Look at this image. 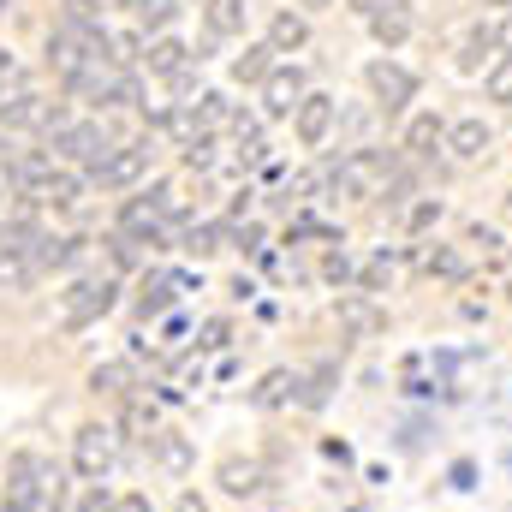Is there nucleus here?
<instances>
[{"label":"nucleus","instance_id":"1","mask_svg":"<svg viewBox=\"0 0 512 512\" xmlns=\"http://www.w3.org/2000/svg\"><path fill=\"white\" fill-rule=\"evenodd\" d=\"M66 477L42 453H12L6 459V512H60Z\"/></svg>","mask_w":512,"mask_h":512},{"label":"nucleus","instance_id":"2","mask_svg":"<svg viewBox=\"0 0 512 512\" xmlns=\"http://www.w3.org/2000/svg\"><path fill=\"white\" fill-rule=\"evenodd\" d=\"M72 465H78V477L102 483V477L120 465V429H114V423H84V429L72 435Z\"/></svg>","mask_w":512,"mask_h":512},{"label":"nucleus","instance_id":"3","mask_svg":"<svg viewBox=\"0 0 512 512\" xmlns=\"http://www.w3.org/2000/svg\"><path fill=\"white\" fill-rule=\"evenodd\" d=\"M387 173H393V155H387V149H352L328 179H334L340 197H376L387 185Z\"/></svg>","mask_w":512,"mask_h":512},{"label":"nucleus","instance_id":"4","mask_svg":"<svg viewBox=\"0 0 512 512\" xmlns=\"http://www.w3.org/2000/svg\"><path fill=\"white\" fill-rule=\"evenodd\" d=\"M54 155H66V161H78V167H90V179L114 161V137L96 126V120H72L66 131H54Z\"/></svg>","mask_w":512,"mask_h":512},{"label":"nucleus","instance_id":"5","mask_svg":"<svg viewBox=\"0 0 512 512\" xmlns=\"http://www.w3.org/2000/svg\"><path fill=\"white\" fill-rule=\"evenodd\" d=\"M167 215H173V191H167V185H149V191L126 197L120 233H126V239H143V245H161V221H167Z\"/></svg>","mask_w":512,"mask_h":512},{"label":"nucleus","instance_id":"6","mask_svg":"<svg viewBox=\"0 0 512 512\" xmlns=\"http://www.w3.org/2000/svg\"><path fill=\"white\" fill-rule=\"evenodd\" d=\"M114 280H78L72 292H66V328H90L96 316H108L114 310Z\"/></svg>","mask_w":512,"mask_h":512},{"label":"nucleus","instance_id":"7","mask_svg":"<svg viewBox=\"0 0 512 512\" xmlns=\"http://www.w3.org/2000/svg\"><path fill=\"white\" fill-rule=\"evenodd\" d=\"M334 120H340V102H334V96H304V102H298V114H292L298 143H304V149H322V143H328V131H334Z\"/></svg>","mask_w":512,"mask_h":512},{"label":"nucleus","instance_id":"8","mask_svg":"<svg viewBox=\"0 0 512 512\" xmlns=\"http://www.w3.org/2000/svg\"><path fill=\"white\" fill-rule=\"evenodd\" d=\"M364 78H370V96L382 102L387 114H399V108H405V102L417 96V78H411L405 66H393V60H376V66H370Z\"/></svg>","mask_w":512,"mask_h":512},{"label":"nucleus","instance_id":"9","mask_svg":"<svg viewBox=\"0 0 512 512\" xmlns=\"http://www.w3.org/2000/svg\"><path fill=\"white\" fill-rule=\"evenodd\" d=\"M304 96H310V90H304V72H298V66H274L268 84H262V108H268V114H298Z\"/></svg>","mask_w":512,"mask_h":512},{"label":"nucleus","instance_id":"10","mask_svg":"<svg viewBox=\"0 0 512 512\" xmlns=\"http://www.w3.org/2000/svg\"><path fill=\"white\" fill-rule=\"evenodd\" d=\"M78 191H84V179L54 167V173H42V179L24 191V203H30V209H72V203H78Z\"/></svg>","mask_w":512,"mask_h":512},{"label":"nucleus","instance_id":"11","mask_svg":"<svg viewBox=\"0 0 512 512\" xmlns=\"http://www.w3.org/2000/svg\"><path fill=\"white\" fill-rule=\"evenodd\" d=\"M48 102L36 96V90H24V84H12V90H0V126H48Z\"/></svg>","mask_w":512,"mask_h":512},{"label":"nucleus","instance_id":"12","mask_svg":"<svg viewBox=\"0 0 512 512\" xmlns=\"http://www.w3.org/2000/svg\"><path fill=\"white\" fill-rule=\"evenodd\" d=\"M143 167H149V137L143 143H126V149H114V161L96 173V185H108V191H126L143 179Z\"/></svg>","mask_w":512,"mask_h":512},{"label":"nucleus","instance_id":"13","mask_svg":"<svg viewBox=\"0 0 512 512\" xmlns=\"http://www.w3.org/2000/svg\"><path fill=\"white\" fill-rule=\"evenodd\" d=\"M143 66H149L155 78H179V72L191 66V48H185L179 36H155V42H143Z\"/></svg>","mask_w":512,"mask_h":512},{"label":"nucleus","instance_id":"14","mask_svg":"<svg viewBox=\"0 0 512 512\" xmlns=\"http://www.w3.org/2000/svg\"><path fill=\"white\" fill-rule=\"evenodd\" d=\"M435 149H447V120H441V114H411V126H405V155L429 161Z\"/></svg>","mask_w":512,"mask_h":512},{"label":"nucleus","instance_id":"15","mask_svg":"<svg viewBox=\"0 0 512 512\" xmlns=\"http://www.w3.org/2000/svg\"><path fill=\"white\" fill-rule=\"evenodd\" d=\"M489 143H495V131L483 126V120H459V126H447V155H453V161H483Z\"/></svg>","mask_w":512,"mask_h":512},{"label":"nucleus","instance_id":"16","mask_svg":"<svg viewBox=\"0 0 512 512\" xmlns=\"http://www.w3.org/2000/svg\"><path fill=\"white\" fill-rule=\"evenodd\" d=\"M370 36H376L382 48H399V42L411 36V12H405L399 0H387L382 12H370Z\"/></svg>","mask_w":512,"mask_h":512},{"label":"nucleus","instance_id":"17","mask_svg":"<svg viewBox=\"0 0 512 512\" xmlns=\"http://www.w3.org/2000/svg\"><path fill=\"white\" fill-rule=\"evenodd\" d=\"M310 42V24L298 18V12H274L268 18V48L274 54H292V48H304Z\"/></svg>","mask_w":512,"mask_h":512},{"label":"nucleus","instance_id":"18","mask_svg":"<svg viewBox=\"0 0 512 512\" xmlns=\"http://www.w3.org/2000/svg\"><path fill=\"white\" fill-rule=\"evenodd\" d=\"M245 0H209L203 6V24H209V36H245Z\"/></svg>","mask_w":512,"mask_h":512},{"label":"nucleus","instance_id":"19","mask_svg":"<svg viewBox=\"0 0 512 512\" xmlns=\"http://www.w3.org/2000/svg\"><path fill=\"white\" fill-rule=\"evenodd\" d=\"M292 393H298V376H292V370H268V376H262V382L251 387V405L274 411V405H286Z\"/></svg>","mask_w":512,"mask_h":512},{"label":"nucleus","instance_id":"20","mask_svg":"<svg viewBox=\"0 0 512 512\" xmlns=\"http://www.w3.org/2000/svg\"><path fill=\"white\" fill-rule=\"evenodd\" d=\"M120 429H126L131 441H155V435H161V417H155V405H149V399H126Z\"/></svg>","mask_w":512,"mask_h":512},{"label":"nucleus","instance_id":"21","mask_svg":"<svg viewBox=\"0 0 512 512\" xmlns=\"http://www.w3.org/2000/svg\"><path fill=\"white\" fill-rule=\"evenodd\" d=\"M268 72H274V48H268V42H256V48H245V54L233 60V78H239V84H268Z\"/></svg>","mask_w":512,"mask_h":512},{"label":"nucleus","instance_id":"22","mask_svg":"<svg viewBox=\"0 0 512 512\" xmlns=\"http://www.w3.org/2000/svg\"><path fill=\"white\" fill-rule=\"evenodd\" d=\"M489 48H501V36H495V24H477V30L465 36V48H459V72H477Z\"/></svg>","mask_w":512,"mask_h":512},{"label":"nucleus","instance_id":"23","mask_svg":"<svg viewBox=\"0 0 512 512\" xmlns=\"http://www.w3.org/2000/svg\"><path fill=\"white\" fill-rule=\"evenodd\" d=\"M334 382H340V364H316V370H310V382H298V387H304L298 399H304L310 411H322V405H328V393H334Z\"/></svg>","mask_w":512,"mask_h":512},{"label":"nucleus","instance_id":"24","mask_svg":"<svg viewBox=\"0 0 512 512\" xmlns=\"http://www.w3.org/2000/svg\"><path fill=\"white\" fill-rule=\"evenodd\" d=\"M483 96H489V102H512V54H501V60L483 72Z\"/></svg>","mask_w":512,"mask_h":512},{"label":"nucleus","instance_id":"25","mask_svg":"<svg viewBox=\"0 0 512 512\" xmlns=\"http://www.w3.org/2000/svg\"><path fill=\"white\" fill-rule=\"evenodd\" d=\"M173 298H179V280H149V286H143V298H137V310H143V316H161Z\"/></svg>","mask_w":512,"mask_h":512},{"label":"nucleus","instance_id":"26","mask_svg":"<svg viewBox=\"0 0 512 512\" xmlns=\"http://www.w3.org/2000/svg\"><path fill=\"white\" fill-rule=\"evenodd\" d=\"M340 322H346L352 334H376V328H382V316H376L364 298H346V304H340Z\"/></svg>","mask_w":512,"mask_h":512},{"label":"nucleus","instance_id":"27","mask_svg":"<svg viewBox=\"0 0 512 512\" xmlns=\"http://www.w3.org/2000/svg\"><path fill=\"white\" fill-rule=\"evenodd\" d=\"M221 483H227L233 495H256L262 471H256V465H239V459H227V465H221Z\"/></svg>","mask_w":512,"mask_h":512},{"label":"nucleus","instance_id":"28","mask_svg":"<svg viewBox=\"0 0 512 512\" xmlns=\"http://www.w3.org/2000/svg\"><path fill=\"white\" fill-rule=\"evenodd\" d=\"M173 12H179V0H143L137 6V24L143 30H161V24H173Z\"/></svg>","mask_w":512,"mask_h":512},{"label":"nucleus","instance_id":"29","mask_svg":"<svg viewBox=\"0 0 512 512\" xmlns=\"http://www.w3.org/2000/svg\"><path fill=\"white\" fill-rule=\"evenodd\" d=\"M197 120H203L209 131H215V126H233V108H227V96H215V90H209V96L197 102Z\"/></svg>","mask_w":512,"mask_h":512},{"label":"nucleus","instance_id":"30","mask_svg":"<svg viewBox=\"0 0 512 512\" xmlns=\"http://www.w3.org/2000/svg\"><path fill=\"white\" fill-rule=\"evenodd\" d=\"M155 447H161V465H167V471H185V465H191V447H185L179 435H155Z\"/></svg>","mask_w":512,"mask_h":512},{"label":"nucleus","instance_id":"31","mask_svg":"<svg viewBox=\"0 0 512 512\" xmlns=\"http://www.w3.org/2000/svg\"><path fill=\"white\" fill-rule=\"evenodd\" d=\"M90 387H96V393H120V387H126V364H96V370H90Z\"/></svg>","mask_w":512,"mask_h":512},{"label":"nucleus","instance_id":"32","mask_svg":"<svg viewBox=\"0 0 512 512\" xmlns=\"http://www.w3.org/2000/svg\"><path fill=\"white\" fill-rule=\"evenodd\" d=\"M423 268H429V274H447V280H459V268H465V262H459L453 251H429V256H423Z\"/></svg>","mask_w":512,"mask_h":512},{"label":"nucleus","instance_id":"33","mask_svg":"<svg viewBox=\"0 0 512 512\" xmlns=\"http://www.w3.org/2000/svg\"><path fill=\"white\" fill-rule=\"evenodd\" d=\"M215 239H221L215 227H191V233H185V251H191V256H209V251H215Z\"/></svg>","mask_w":512,"mask_h":512},{"label":"nucleus","instance_id":"34","mask_svg":"<svg viewBox=\"0 0 512 512\" xmlns=\"http://www.w3.org/2000/svg\"><path fill=\"white\" fill-rule=\"evenodd\" d=\"M78 512H120V501H114V495H108V489L96 483V489H90V495L78 501Z\"/></svg>","mask_w":512,"mask_h":512},{"label":"nucleus","instance_id":"35","mask_svg":"<svg viewBox=\"0 0 512 512\" xmlns=\"http://www.w3.org/2000/svg\"><path fill=\"white\" fill-rule=\"evenodd\" d=\"M227 334H233L227 322H203V340H197V346H203V352H221V346H227Z\"/></svg>","mask_w":512,"mask_h":512},{"label":"nucleus","instance_id":"36","mask_svg":"<svg viewBox=\"0 0 512 512\" xmlns=\"http://www.w3.org/2000/svg\"><path fill=\"white\" fill-rule=\"evenodd\" d=\"M435 221H441V203H417V209H411V227H417V233L435 227Z\"/></svg>","mask_w":512,"mask_h":512},{"label":"nucleus","instance_id":"37","mask_svg":"<svg viewBox=\"0 0 512 512\" xmlns=\"http://www.w3.org/2000/svg\"><path fill=\"white\" fill-rule=\"evenodd\" d=\"M387 274H393V262H387V256H376V262H370V268H364V286H370V292H376V286H382Z\"/></svg>","mask_w":512,"mask_h":512},{"label":"nucleus","instance_id":"38","mask_svg":"<svg viewBox=\"0 0 512 512\" xmlns=\"http://www.w3.org/2000/svg\"><path fill=\"white\" fill-rule=\"evenodd\" d=\"M471 245H483V251H501V233H495V227H483V221H477V227H471Z\"/></svg>","mask_w":512,"mask_h":512},{"label":"nucleus","instance_id":"39","mask_svg":"<svg viewBox=\"0 0 512 512\" xmlns=\"http://www.w3.org/2000/svg\"><path fill=\"white\" fill-rule=\"evenodd\" d=\"M233 245H239V251H262V227H239Z\"/></svg>","mask_w":512,"mask_h":512},{"label":"nucleus","instance_id":"40","mask_svg":"<svg viewBox=\"0 0 512 512\" xmlns=\"http://www.w3.org/2000/svg\"><path fill=\"white\" fill-rule=\"evenodd\" d=\"M173 512H209V507H203V495H197V489H185V495H179V507H173Z\"/></svg>","mask_w":512,"mask_h":512},{"label":"nucleus","instance_id":"41","mask_svg":"<svg viewBox=\"0 0 512 512\" xmlns=\"http://www.w3.org/2000/svg\"><path fill=\"white\" fill-rule=\"evenodd\" d=\"M346 274H352V262L334 251V256H328V280H346Z\"/></svg>","mask_w":512,"mask_h":512},{"label":"nucleus","instance_id":"42","mask_svg":"<svg viewBox=\"0 0 512 512\" xmlns=\"http://www.w3.org/2000/svg\"><path fill=\"white\" fill-rule=\"evenodd\" d=\"M495 36H501V54H512V12L501 18V24H495Z\"/></svg>","mask_w":512,"mask_h":512},{"label":"nucleus","instance_id":"43","mask_svg":"<svg viewBox=\"0 0 512 512\" xmlns=\"http://www.w3.org/2000/svg\"><path fill=\"white\" fill-rule=\"evenodd\" d=\"M120 512H155V507H149V495H126V501H120Z\"/></svg>","mask_w":512,"mask_h":512},{"label":"nucleus","instance_id":"44","mask_svg":"<svg viewBox=\"0 0 512 512\" xmlns=\"http://www.w3.org/2000/svg\"><path fill=\"white\" fill-rule=\"evenodd\" d=\"M346 6H352V12H364V18H370V12H382L387 0H346Z\"/></svg>","mask_w":512,"mask_h":512},{"label":"nucleus","instance_id":"45","mask_svg":"<svg viewBox=\"0 0 512 512\" xmlns=\"http://www.w3.org/2000/svg\"><path fill=\"white\" fill-rule=\"evenodd\" d=\"M0 72H12V54H6V48H0Z\"/></svg>","mask_w":512,"mask_h":512},{"label":"nucleus","instance_id":"46","mask_svg":"<svg viewBox=\"0 0 512 512\" xmlns=\"http://www.w3.org/2000/svg\"><path fill=\"white\" fill-rule=\"evenodd\" d=\"M114 6H131V12H137V6H143V0H114Z\"/></svg>","mask_w":512,"mask_h":512},{"label":"nucleus","instance_id":"47","mask_svg":"<svg viewBox=\"0 0 512 512\" xmlns=\"http://www.w3.org/2000/svg\"><path fill=\"white\" fill-rule=\"evenodd\" d=\"M304 6H334V0H304Z\"/></svg>","mask_w":512,"mask_h":512},{"label":"nucleus","instance_id":"48","mask_svg":"<svg viewBox=\"0 0 512 512\" xmlns=\"http://www.w3.org/2000/svg\"><path fill=\"white\" fill-rule=\"evenodd\" d=\"M483 6H512V0H483Z\"/></svg>","mask_w":512,"mask_h":512},{"label":"nucleus","instance_id":"49","mask_svg":"<svg viewBox=\"0 0 512 512\" xmlns=\"http://www.w3.org/2000/svg\"><path fill=\"white\" fill-rule=\"evenodd\" d=\"M6 6H12V0H0V12H6Z\"/></svg>","mask_w":512,"mask_h":512},{"label":"nucleus","instance_id":"50","mask_svg":"<svg viewBox=\"0 0 512 512\" xmlns=\"http://www.w3.org/2000/svg\"><path fill=\"white\" fill-rule=\"evenodd\" d=\"M507 209H512V197H507Z\"/></svg>","mask_w":512,"mask_h":512}]
</instances>
